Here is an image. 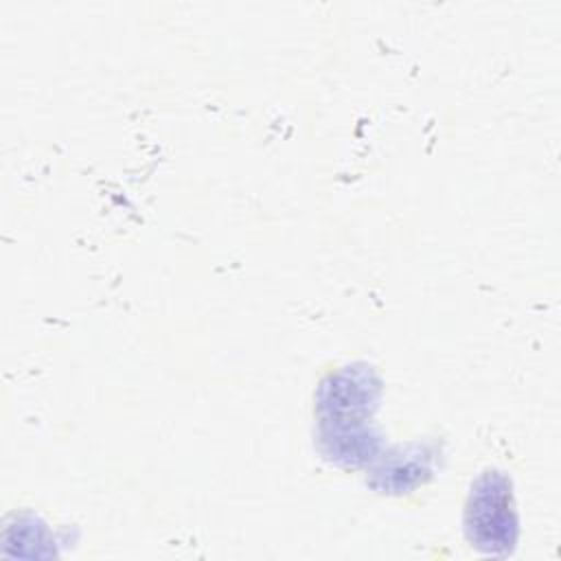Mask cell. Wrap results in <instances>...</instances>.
Masks as SVG:
<instances>
[{
    "label": "cell",
    "mask_w": 561,
    "mask_h": 561,
    "mask_svg": "<svg viewBox=\"0 0 561 561\" xmlns=\"http://www.w3.org/2000/svg\"><path fill=\"white\" fill-rule=\"evenodd\" d=\"M465 530L471 546L484 554L506 557L517 541V513L511 482L497 471L482 473L465 508Z\"/></svg>",
    "instance_id": "1"
}]
</instances>
